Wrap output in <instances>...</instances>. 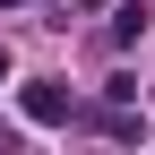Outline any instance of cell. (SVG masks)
<instances>
[{
    "instance_id": "cell-2",
    "label": "cell",
    "mask_w": 155,
    "mask_h": 155,
    "mask_svg": "<svg viewBox=\"0 0 155 155\" xmlns=\"http://www.w3.org/2000/svg\"><path fill=\"white\" fill-rule=\"evenodd\" d=\"M147 26H155V17H147V0H129V9H112V35H121V43H138Z\"/></svg>"
},
{
    "instance_id": "cell-3",
    "label": "cell",
    "mask_w": 155,
    "mask_h": 155,
    "mask_svg": "<svg viewBox=\"0 0 155 155\" xmlns=\"http://www.w3.org/2000/svg\"><path fill=\"white\" fill-rule=\"evenodd\" d=\"M0 78H9V52H0Z\"/></svg>"
},
{
    "instance_id": "cell-1",
    "label": "cell",
    "mask_w": 155,
    "mask_h": 155,
    "mask_svg": "<svg viewBox=\"0 0 155 155\" xmlns=\"http://www.w3.org/2000/svg\"><path fill=\"white\" fill-rule=\"evenodd\" d=\"M26 121H35V129H61V121H69V86L35 78V86H26Z\"/></svg>"
},
{
    "instance_id": "cell-4",
    "label": "cell",
    "mask_w": 155,
    "mask_h": 155,
    "mask_svg": "<svg viewBox=\"0 0 155 155\" xmlns=\"http://www.w3.org/2000/svg\"><path fill=\"white\" fill-rule=\"evenodd\" d=\"M0 9H17V0H0Z\"/></svg>"
}]
</instances>
